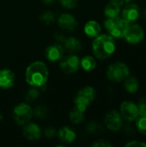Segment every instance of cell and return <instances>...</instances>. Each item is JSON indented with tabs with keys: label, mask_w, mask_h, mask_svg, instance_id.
Returning <instances> with one entry per match:
<instances>
[{
	"label": "cell",
	"mask_w": 146,
	"mask_h": 147,
	"mask_svg": "<svg viewBox=\"0 0 146 147\" xmlns=\"http://www.w3.org/2000/svg\"><path fill=\"white\" fill-rule=\"evenodd\" d=\"M121 16L129 23H133L141 16V10L137 3H127L122 9Z\"/></svg>",
	"instance_id": "cell-11"
},
{
	"label": "cell",
	"mask_w": 146,
	"mask_h": 147,
	"mask_svg": "<svg viewBox=\"0 0 146 147\" xmlns=\"http://www.w3.org/2000/svg\"><path fill=\"white\" fill-rule=\"evenodd\" d=\"M84 112H82L76 107L70 111L69 118L73 124H80L84 120Z\"/></svg>",
	"instance_id": "cell-22"
},
{
	"label": "cell",
	"mask_w": 146,
	"mask_h": 147,
	"mask_svg": "<svg viewBox=\"0 0 146 147\" xmlns=\"http://www.w3.org/2000/svg\"><path fill=\"white\" fill-rule=\"evenodd\" d=\"M15 74L9 69L0 70V88L9 89L15 84Z\"/></svg>",
	"instance_id": "cell-15"
},
{
	"label": "cell",
	"mask_w": 146,
	"mask_h": 147,
	"mask_svg": "<svg viewBox=\"0 0 146 147\" xmlns=\"http://www.w3.org/2000/svg\"><path fill=\"white\" fill-rule=\"evenodd\" d=\"M96 97V90L91 86H85L80 89L75 97L74 102L76 108L85 112L88 107L95 101Z\"/></svg>",
	"instance_id": "cell-3"
},
{
	"label": "cell",
	"mask_w": 146,
	"mask_h": 147,
	"mask_svg": "<svg viewBox=\"0 0 146 147\" xmlns=\"http://www.w3.org/2000/svg\"><path fill=\"white\" fill-rule=\"evenodd\" d=\"M120 6L111 1L105 6L104 15L107 18L116 17L120 15Z\"/></svg>",
	"instance_id": "cell-20"
},
{
	"label": "cell",
	"mask_w": 146,
	"mask_h": 147,
	"mask_svg": "<svg viewBox=\"0 0 146 147\" xmlns=\"http://www.w3.org/2000/svg\"><path fill=\"white\" fill-rule=\"evenodd\" d=\"M126 147H146V143L139 141V140H132L127 142L126 145Z\"/></svg>",
	"instance_id": "cell-31"
},
{
	"label": "cell",
	"mask_w": 146,
	"mask_h": 147,
	"mask_svg": "<svg viewBox=\"0 0 146 147\" xmlns=\"http://www.w3.org/2000/svg\"><path fill=\"white\" fill-rule=\"evenodd\" d=\"M129 24L128 22L122 17H119V16L113 18H107L104 22L105 28L108 32V34L116 39L123 38Z\"/></svg>",
	"instance_id": "cell-4"
},
{
	"label": "cell",
	"mask_w": 146,
	"mask_h": 147,
	"mask_svg": "<svg viewBox=\"0 0 146 147\" xmlns=\"http://www.w3.org/2000/svg\"><path fill=\"white\" fill-rule=\"evenodd\" d=\"M83 30L87 36H89L90 38H95L100 34V33L102 31V27L98 22L90 20L85 23Z\"/></svg>",
	"instance_id": "cell-17"
},
{
	"label": "cell",
	"mask_w": 146,
	"mask_h": 147,
	"mask_svg": "<svg viewBox=\"0 0 146 147\" xmlns=\"http://www.w3.org/2000/svg\"><path fill=\"white\" fill-rule=\"evenodd\" d=\"M93 147H112V144L107 140H99L92 144Z\"/></svg>",
	"instance_id": "cell-30"
},
{
	"label": "cell",
	"mask_w": 146,
	"mask_h": 147,
	"mask_svg": "<svg viewBox=\"0 0 146 147\" xmlns=\"http://www.w3.org/2000/svg\"><path fill=\"white\" fill-rule=\"evenodd\" d=\"M143 17H144V18L146 20V9L144 10V11H143Z\"/></svg>",
	"instance_id": "cell-36"
},
{
	"label": "cell",
	"mask_w": 146,
	"mask_h": 147,
	"mask_svg": "<svg viewBox=\"0 0 146 147\" xmlns=\"http://www.w3.org/2000/svg\"><path fill=\"white\" fill-rule=\"evenodd\" d=\"M39 95H40L39 90L37 89H35V87H34V88H32V89L28 90L25 98L28 102H33V101L36 100L39 97Z\"/></svg>",
	"instance_id": "cell-27"
},
{
	"label": "cell",
	"mask_w": 146,
	"mask_h": 147,
	"mask_svg": "<svg viewBox=\"0 0 146 147\" xmlns=\"http://www.w3.org/2000/svg\"><path fill=\"white\" fill-rule=\"evenodd\" d=\"M49 115V110L45 106H38L33 110V115L39 119H45Z\"/></svg>",
	"instance_id": "cell-23"
},
{
	"label": "cell",
	"mask_w": 146,
	"mask_h": 147,
	"mask_svg": "<svg viewBox=\"0 0 146 147\" xmlns=\"http://www.w3.org/2000/svg\"><path fill=\"white\" fill-rule=\"evenodd\" d=\"M60 69L65 74L75 73L80 66V60L77 55L71 54L63 59L59 64Z\"/></svg>",
	"instance_id": "cell-10"
},
{
	"label": "cell",
	"mask_w": 146,
	"mask_h": 147,
	"mask_svg": "<svg viewBox=\"0 0 146 147\" xmlns=\"http://www.w3.org/2000/svg\"><path fill=\"white\" fill-rule=\"evenodd\" d=\"M130 76V68L128 65L120 61L111 64L107 69V78L114 83L123 82Z\"/></svg>",
	"instance_id": "cell-5"
},
{
	"label": "cell",
	"mask_w": 146,
	"mask_h": 147,
	"mask_svg": "<svg viewBox=\"0 0 146 147\" xmlns=\"http://www.w3.org/2000/svg\"><path fill=\"white\" fill-rule=\"evenodd\" d=\"M64 43H65V47L71 53L79 52L82 48V43L80 40L73 36L65 39Z\"/></svg>",
	"instance_id": "cell-19"
},
{
	"label": "cell",
	"mask_w": 146,
	"mask_h": 147,
	"mask_svg": "<svg viewBox=\"0 0 146 147\" xmlns=\"http://www.w3.org/2000/svg\"><path fill=\"white\" fill-rule=\"evenodd\" d=\"M60 4L65 9H74L77 4V0H59Z\"/></svg>",
	"instance_id": "cell-29"
},
{
	"label": "cell",
	"mask_w": 146,
	"mask_h": 147,
	"mask_svg": "<svg viewBox=\"0 0 146 147\" xmlns=\"http://www.w3.org/2000/svg\"><path fill=\"white\" fill-rule=\"evenodd\" d=\"M87 132L90 134H99L103 131V127L101 124L96 122H89L86 127Z\"/></svg>",
	"instance_id": "cell-25"
},
{
	"label": "cell",
	"mask_w": 146,
	"mask_h": 147,
	"mask_svg": "<svg viewBox=\"0 0 146 147\" xmlns=\"http://www.w3.org/2000/svg\"><path fill=\"white\" fill-rule=\"evenodd\" d=\"M58 24L59 28L65 31H73L77 27V22L76 18L68 13H64L60 15L58 19Z\"/></svg>",
	"instance_id": "cell-12"
},
{
	"label": "cell",
	"mask_w": 146,
	"mask_h": 147,
	"mask_svg": "<svg viewBox=\"0 0 146 147\" xmlns=\"http://www.w3.org/2000/svg\"><path fill=\"white\" fill-rule=\"evenodd\" d=\"M80 66L85 71H92L96 67V61L94 57L87 55L80 60Z\"/></svg>",
	"instance_id": "cell-21"
},
{
	"label": "cell",
	"mask_w": 146,
	"mask_h": 147,
	"mask_svg": "<svg viewBox=\"0 0 146 147\" xmlns=\"http://www.w3.org/2000/svg\"><path fill=\"white\" fill-rule=\"evenodd\" d=\"M42 1H43L44 4H46V5H51L54 2V0H42Z\"/></svg>",
	"instance_id": "cell-34"
},
{
	"label": "cell",
	"mask_w": 146,
	"mask_h": 147,
	"mask_svg": "<svg viewBox=\"0 0 146 147\" xmlns=\"http://www.w3.org/2000/svg\"><path fill=\"white\" fill-rule=\"evenodd\" d=\"M12 115L16 124L20 126H24L32 118L33 109L28 103L21 102L14 108Z\"/></svg>",
	"instance_id": "cell-6"
},
{
	"label": "cell",
	"mask_w": 146,
	"mask_h": 147,
	"mask_svg": "<svg viewBox=\"0 0 146 147\" xmlns=\"http://www.w3.org/2000/svg\"><path fill=\"white\" fill-rule=\"evenodd\" d=\"M3 115L2 114H0V122L3 121Z\"/></svg>",
	"instance_id": "cell-37"
},
{
	"label": "cell",
	"mask_w": 146,
	"mask_h": 147,
	"mask_svg": "<svg viewBox=\"0 0 146 147\" xmlns=\"http://www.w3.org/2000/svg\"><path fill=\"white\" fill-rule=\"evenodd\" d=\"M110 1L121 7V6H124V5H126L127 3H129L132 0H110Z\"/></svg>",
	"instance_id": "cell-33"
},
{
	"label": "cell",
	"mask_w": 146,
	"mask_h": 147,
	"mask_svg": "<svg viewBox=\"0 0 146 147\" xmlns=\"http://www.w3.org/2000/svg\"><path fill=\"white\" fill-rule=\"evenodd\" d=\"M49 76L48 68L41 61L31 63L25 71V80L32 87H42L46 85Z\"/></svg>",
	"instance_id": "cell-1"
},
{
	"label": "cell",
	"mask_w": 146,
	"mask_h": 147,
	"mask_svg": "<svg viewBox=\"0 0 146 147\" xmlns=\"http://www.w3.org/2000/svg\"><path fill=\"white\" fill-rule=\"evenodd\" d=\"M114 38L110 34H99L92 43V51L96 58L101 60L110 58L115 52Z\"/></svg>",
	"instance_id": "cell-2"
},
{
	"label": "cell",
	"mask_w": 146,
	"mask_h": 147,
	"mask_svg": "<svg viewBox=\"0 0 146 147\" xmlns=\"http://www.w3.org/2000/svg\"><path fill=\"white\" fill-rule=\"evenodd\" d=\"M45 135L47 138H53L56 135V130L53 127H47L45 130Z\"/></svg>",
	"instance_id": "cell-32"
},
{
	"label": "cell",
	"mask_w": 146,
	"mask_h": 147,
	"mask_svg": "<svg viewBox=\"0 0 146 147\" xmlns=\"http://www.w3.org/2000/svg\"><path fill=\"white\" fill-rule=\"evenodd\" d=\"M64 48L60 44H52L47 47L46 50V57L51 62H55L62 59Z\"/></svg>",
	"instance_id": "cell-14"
},
{
	"label": "cell",
	"mask_w": 146,
	"mask_h": 147,
	"mask_svg": "<svg viewBox=\"0 0 146 147\" xmlns=\"http://www.w3.org/2000/svg\"><path fill=\"white\" fill-rule=\"evenodd\" d=\"M124 88L128 94H135L139 89V82L136 77L129 76L124 80Z\"/></svg>",
	"instance_id": "cell-18"
},
{
	"label": "cell",
	"mask_w": 146,
	"mask_h": 147,
	"mask_svg": "<svg viewBox=\"0 0 146 147\" xmlns=\"http://www.w3.org/2000/svg\"><path fill=\"white\" fill-rule=\"evenodd\" d=\"M120 113L122 118L129 122L136 121L139 116L138 105L132 101H124L120 107Z\"/></svg>",
	"instance_id": "cell-9"
},
{
	"label": "cell",
	"mask_w": 146,
	"mask_h": 147,
	"mask_svg": "<svg viewBox=\"0 0 146 147\" xmlns=\"http://www.w3.org/2000/svg\"><path fill=\"white\" fill-rule=\"evenodd\" d=\"M136 128L143 135L146 136V115L139 116L136 119Z\"/></svg>",
	"instance_id": "cell-24"
},
{
	"label": "cell",
	"mask_w": 146,
	"mask_h": 147,
	"mask_svg": "<svg viewBox=\"0 0 146 147\" xmlns=\"http://www.w3.org/2000/svg\"><path fill=\"white\" fill-rule=\"evenodd\" d=\"M123 38L131 45H137L142 42L145 39L144 28L136 23H130L127 27Z\"/></svg>",
	"instance_id": "cell-7"
},
{
	"label": "cell",
	"mask_w": 146,
	"mask_h": 147,
	"mask_svg": "<svg viewBox=\"0 0 146 147\" xmlns=\"http://www.w3.org/2000/svg\"><path fill=\"white\" fill-rule=\"evenodd\" d=\"M40 21L43 22L46 25H50L54 22L55 17H54V15L51 11H46L40 16Z\"/></svg>",
	"instance_id": "cell-26"
},
{
	"label": "cell",
	"mask_w": 146,
	"mask_h": 147,
	"mask_svg": "<svg viewBox=\"0 0 146 147\" xmlns=\"http://www.w3.org/2000/svg\"><path fill=\"white\" fill-rule=\"evenodd\" d=\"M123 121L120 113L117 110H111L108 112L104 118V124L106 127L113 132H118L122 128Z\"/></svg>",
	"instance_id": "cell-8"
},
{
	"label": "cell",
	"mask_w": 146,
	"mask_h": 147,
	"mask_svg": "<svg viewBox=\"0 0 146 147\" xmlns=\"http://www.w3.org/2000/svg\"><path fill=\"white\" fill-rule=\"evenodd\" d=\"M56 39H57V40H59L60 42H61V41H65L64 36H63V35H60V34H57V35H56Z\"/></svg>",
	"instance_id": "cell-35"
},
{
	"label": "cell",
	"mask_w": 146,
	"mask_h": 147,
	"mask_svg": "<svg viewBox=\"0 0 146 147\" xmlns=\"http://www.w3.org/2000/svg\"><path fill=\"white\" fill-rule=\"evenodd\" d=\"M137 105H138V109H139V116L146 115V96L141 97Z\"/></svg>",
	"instance_id": "cell-28"
},
{
	"label": "cell",
	"mask_w": 146,
	"mask_h": 147,
	"mask_svg": "<svg viewBox=\"0 0 146 147\" xmlns=\"http://www.w3.org/2000/svg\"><path fill=\"white\" fill-rule=\"evenodd\" d=\"M58 135H59V139L62 142L67 143V144L72 143L76 140V137H77L76 132L71 127H67V126L62 127L59 130Z\"/></svg>",
	"instance_id": "cell-16"
},
{
	"label": "cell",
	"mask_w": 146,
	"mask_h": 147,
	"mask_svg": "<svg viewBox=\"0 0 146 147\" xmlns=\"http://www.w3.org/2000/svg\"><path fill=\"white\" fill-rule=\"evenodd\" d=\"M22 132L25 138L29 140H37L41 136L40 127L34 122L26 123L23 127Z\"/></svg>",
	"instance_id": "cell-13"
}]
</instances>
